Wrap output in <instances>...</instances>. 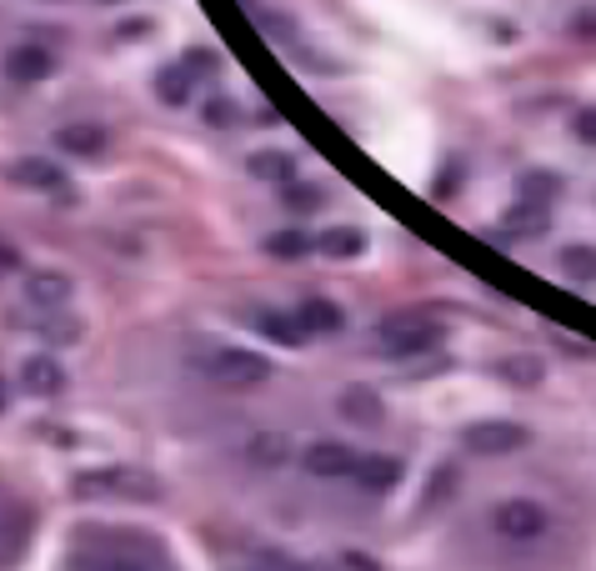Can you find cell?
<instances>
[{
    "mask_svg": "<svg viewBox=\"0 0 596 571\" xmlns=\"http://www.w3.org/2000/svg\"><path fill=\"white\" fill-rule=\"evenodd\" d=\"M356 467H362V456L351 452V446H341V442H316V446H306V471L312 477H356Z\"/></svg>",
    "mask_w": 596,
    "mask_h": 571,
    "instance_id": "cell-7",
    "label": "cell"
},
{
    "mask_svg": "<svg viewBox=\"0 0 596 571\" xmlns=\"http://www.w3.org/2000/svg\"><path fill=\"white\" fill-rule=\"evenodd\" d=\"M506 231L511 236H546V226H551V211L542 206V201H527V195H521L517 206L506 211Z\"/></svg>",
    "mask_w": 596,
    "mask_h": 571,
    "instance_id": "cell-12",
    "label": "cell"
},
{
    "mask_svg": "<svg viewBox=\"0 0 596 571\" xmlns=\"http://www.w3.org/2000/svg\"><path fill=\"white\" fill-rule=\"evenodd\" d=\"M246 456L256 461V467H281V461H291V442L276 436V431H261V436H251Z\"/></svg>",
    "mask_w": 596,
    "mask_h": 571,
    "instance_id": "cell-17",
    "label": "cell"
},
{
    "mask_svg": "<svg viewBox=\"0 0 596 571\" xmlns=\"http://www.w3.org/2000/svg\"><path fill=\"white\" fill-rule=\"evenodd\" d=\"M281 201L291 211H301V216H306V211H316L321 206V191H316V186H301V181H291V186H281Z\"/></svg>",
    "mask_w": 596,
    "mask_h": 571,
    "instance_id": "cell-24",
    "label": "cell"
},
{
    "mask_svg": "<svg viewBox=\"0 0 596 571\" xmlns=\"http://www.w3.org/2000/svg\"><path fill=\"white\" fill-rule=\"evenodd\" d=\"M312 246H316V241H312V236H301V231H276L271 241H266V251H271L276 261H301Z\"/></svg>",
    "mask_w": 596,
    "mask_h": 571,
    "instance_id": "cell-21",
    "label": "cell"
},
{
    "mask_svg": "<svg viewBox=\"0 0 596 571\" xmlns=\"http://www.w3.org/2000/svg\"><path fill=\"white\" fill-rule=\"evenodd\" d=\"M296 321H301L306 337H337L341 326H346V316H341L337 301L312 296V301H301V306H296Z\"/></svg>",
    "mask_w": 596,
    "mask_h": 571,
    "instance_id": "cell-8",
    "label": "cell"
},
{
    "mask_svg": "<svg viewBox=\"0 0 596 571\" xmlns=\"http://www.w3.org/2000/svg\"><path fill=\"white\" fill-rule=\"evenodd\" d=\"M96 571H145V567H136V561H101Z\"/></svg>",
    "mask_w": 596,
    "mask_h": 571,
    "instance_id": "cell-31",
    "label": "cell"
},
{
    "mask_svg": "<svg viewBox=\"0 0 596 571\" xmlns=\"http://www.w3.org/2000/svg\"><path fill=\"white\" fill-rule=\"evenodd\" d=\"M571 130H576V141L582 145H596V111H576V116H571Z\"/></svg>",
    "mask_w": 596,
    "mask_h": 571,
    "instance_id": "cell-26",
    "label": "cell"
},
{
    "mask_svg": "<svg viewBox=\"0 0 596 571\" xmlns=\"http://www.w3.org/2000/svg\"><path fill=\"white\" fill-rule=\"evenodd\" d=\"M186 71H216V55L206 46H195V51H186Z\"/></svg>",
    "mask_w": 596,
    "mask_h": 571,
    "instance_id": "cell-27",
    "label": "cell"
},
{
    "mask_svg": "<svg viewBox=\"0 0 596 571\" xmlns=\"http://www.w3.org/2000/svg\"><path fill=\"white\" fill-rule=\"evenodd\" d=\"M461 442H467V452H477V456H511L532 442V436H527L521 421H471Z\"/></svg>",
    "mask_w": 596,
    "mask_h": 571,
    "instance_id": "cell-2",
    "label": "cell"
},
{
    "mask_svg": "<svg viewBox=\"0 0 596 571\" xmlns=\"http://www.w3.org/2000/svg\"><path fill=\"white\" fill-rule=\"evenodd\" d=\"M571 30H576V36H586V40H596V11H582L576 21H571Z\"/></svg>",
    "mask_w": 596,
    "mask_h": 571,
    "instance_id": "cell-29",
    "label": "cell"
},
{
    "mask_svg": "<svg viewBox=\"0 0 596 571\" xmlns=\"http://www.w3.org/2000/svg\"><path fill=\"white\" fill-rule=\"evenodd\" d=\"M145 30H151V21H126V26H121L116 36H121V40H141Z\"/></svg>",
    "mask_w": 596,
    "mask_h": 571,
    "instance_id": "cell-30",
    "label": "cell"
},
{
    "mask_svg": "<svg viewBox=\"0 0 596 571\" xmlns=\"http://www.w3.org/2000/svg\"><path fill=\"white\" fill-rule=\"evenodd\" d=\"M211 381H220V386H256V381L271 377V361L266 356H256V351H216L206 361Z\"/></svg>",
    "mask_w": 596,
    "mask_h": 571,
    "instance_id": "cell-4",
    "label": "cell"
},
{
    "mask_svg": "<svg viewBox=\"0 0 596 571\" xmlns=\"http://www.w3.org/2000/svg\"><path fill=\"white\" fill-rule=\"evenodd\" d=\"M316 251H321L326 261H356L366 251V236L356 231V226H331V231L316 236Z\"/></svg>",
    "mask_w": 596,
    "mask_h": 571,
    "instance_id": "cell-11",
    "label": "cell"
},
{
    "mask_svg": "<svg viewBox=\"0 0 596 571\" xmlns=\"http://www.w3.org/2000/svg\"><path fill=\"white\" fill-rule=\"evenodd\" d=\"M261 331L276 341H286V346H296V341H306V331H301V321L291 316V321H276V316H261Z\"/></svg>",
    "mask_w": 596,
    "mask_h": 571,
    "instance_id": "cell-25",
    "label": "cell"
},
{
    "mask_svg": "<svg viewBox=\"0 0 596 571\" xmlns=\"http://www.w3.org/2000/svg\"><path fill=\"white\" fill-rule=\"evenodd\" d=\"M502 377L517 381V386H536V381H542V361H532V356H511V361H502Z\"/></svg>",
    "mask_w": 596,
    "mask_h": 571,
    "instance_id": "cell-22",
    "label": "cell"
},
{
    "mask_svg": "<svg viewBox=\"0 0 596 571\" xmlns=\"http://www.w3.org/2000/svg\"><path fill=\"white\" fill-rule=\"evenodd\" d=\"M206 120L211 126H231V101H206Z\"/></svg>",
    "mask_w": 596,
    "mask_h": 571,
    "instance_id": "cell-28",
    "label": "cell"
},
{
    "mask_svg": "<svg viewBox=\"0 0 596 571\" xmlns=\"http://www.w3.org/2000/svg\"><path fill=\"white\" fill-rule=\"evenodd\" d=\"M55 145H61L65 156L96 161V156H105V130L91 126V120H76V126H61V130H55Z\"/></svg>",
    "mask_w": 596,
    "mask_h": 571,
    "instance_id": "cell-9",
    "label": "cell"
},
{
    "mask_svg": "<svg viewBox=\"0 0 596 571\" xmlns=\"http://www.w3.org/2000/svg\"><path fill=\"white\" fill-rule=\"evenodd\" d=\"M341 416H346V421H356V427H377V421H381L377 391H366V386L341 391Z\"/></svg>",
    "mask_w": 596,
    "mask_h": 571,
    "instance_id": "cell-16",
    "label": "cell"
},
{
    "mask_svg": "<svg viewBox=\"0 0 596 571\" xmlns=\"http://www.w3.org/2000/svg\"><path fill=\"white\" fill-rule=\"evenodd\" d=\"M5 65H11L15 80H46L55 71V55L46 51V46H15Z\"/></svg>",
    "mask_w": 596,
    "mask_h": 571,
    "instance_id": "cell-14",
    "label": "cell"
},
{
    "mask_svg": "<svg viewBox=\"0 0 596 571\" xmlns=\"http://www.w3.org/2000/svg\"><path fill=\"white\" fill-rule=\"evenodd\" d=\"M356 481H362L366 492H391V486L402 481V461H396V456H362Z\"/></svg>",
    "mask_w": 596,
    "mask_h": 571,
    "instance_id": "cell-15",
    "label": "cell"
},
{
    "mask_svg": "<svg viewBox=\"0 0 596 571\" xmlns=\"http://www.w3.org/2000/svg\"><path fill=\"white\" fill-rule=\"evenodd\" d=\"M130 492L151 496V492H156V481L136 477V471H96V477L76 481V496H130Z\"/></svg>",
    "mask_w": 596,
    "mask_h": 571,
    "instance_id": "cell-6",
    "label": "cell"
},
{
    "mask_svg": "<svg viewBox=\"0 0 596 571\" xmlns=\"http://www.w3.org/2000/svg\"><path fill=\"white\" fill-rule=\"evenodd\" d=\"M246 170L256 181H271V186H291L296 181V156H286V151H256L246 161Z\"/></svg>",
    "mask_w": 596,
    "mask_h": 571,
    "instance_id": "cell-13",
    "label": "cell"
},
{
    "mask_svg": "<svg viewBox=\"0 0 596 571\" xmlns=\"http://www.w3.org/2000/svg\"><path fill=\"white\" fill-rule=\"evenodd\" d=\"M557 176H546V170H527V176H521V191H527V201H551V195H557Z\"/></svg>",
    "mask_w": 596,
    "mask_h": 571,
    "instance_id": "cell-23",
    "label": "cell"
},
{
    "mask_svg": "<svg viewBox=\"0 0 596 571\" xmlns=\"http://www.w3.org/2000/svg\"><path fill=\"white\" fill-rule=\"evenodd\" d=\"M11 181L15 186H30V191H46L55 201H71V181H65V170L55 166L51 156H26L11 166Z\"/></svg>",
    "mask_w": 596,
    "mask_h": 571,
    "instance_id": "cell-5",
    "label": "cell"
},
{
    "mask_svg": "<svg viewBox=\"0 0 596 571\" xmlns=\"http://www.w3.org/2000/svg\"><path fill=\"white\" fill-rule=\"evenodd\" d=\"M561 271L592 286L596 281V246H567L561 251Z\"/></svg>",
    "mask_w": 596,
    "mask_h": 571,
    "instance_id": "cell-20",
    "label": "cell"
},
{
    "mask_svg": "<svg viewBox=\"0 0 596 571\" xmlns=\"http://www.w3.org/2000/svg\"><path fill=\"white\" fill-rule=\"evenodd\" d=\"M21 381H26L30 396H61L65 391V371L55 356H30V361L21 366Z\"/></svg>",
    "mask_w": 596,
    "mask_h": 571,
    "instance_id": "cell-10",
    "label": "cell"
},
{
    "mask_svg": "<svg viewBox=\"0 0 596 571\" xmlns=\"http://www.w3.org/2000/svg\"><path fill=\"white\" fill-rule=\"evenodd\" d=\"M156 96L166 105H186V96H191V76H186V65H166V71H156Z\"/></svg>",
    "mask_w": 596,
    "mask_h": 571,
    "instance_id": "cell-18",
    "label": "cell"
},
{
    "mask_svg": "<svg viewBox=\"0 0 596 571\" xmlns=\"http://www.w3.org/2000/svg\"><path fill=\"white\" fill-rule=\"evenodd\" d=\"M65 296H71V281H65L61 271L30 276V301H36V306H55V301H65Z\"/></svg>",
    "mask_w": 596,
    "mask_h": 571,
    "instance_id": "cell-19",
    "label": "cell"
},
{
    "mask_svg": "<svg viewBox=\"0 0 596 571\" xmlns=\"http://www.w3.org/2000/svg\"><path fill=\"white\" fill-rule=\"evenodd\" d=\"M492 526L506 542H536V536L546 532V511L536 507V502H527V496H511V502H502V507L492 511Z\"/></svg>",
    "mask_w": 596,
    "mask_h": 571,
    "instance_id": "cell-3",
    "label": "cell"
},
{
    "mask_svg": "<svg viewBox=\"0 0 596 571\" xmlns=\"http://www.w3.org/2000/svg\"><path fill=\"white\" fill-rule=\"evenodd\" d=\"M377 337L396 361H406V356H427V351L441 346V321H431V316H386Z\"/></svg>",
    "mask_w": 596,
    "mask_h": 571,
    "instance_id": "cell-1",
    "label": "cell"
}]
</instances>
